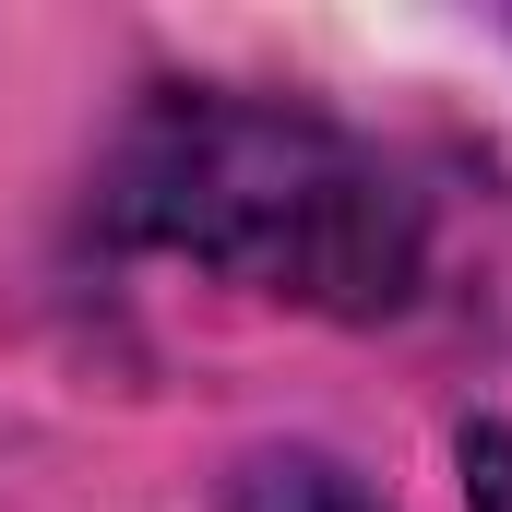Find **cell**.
<instances>
[{
    "instance_id": "obj_2",
    "label": "cell",
    "mask_w": 512,
    "mask_h": 512,
    "mask_svg": "<svg viewBox=\"0 0 512 512\" xmlns=\"http://www.w3.org/2000/svg\"><path fill=\"white\" fill-rule=\"evenodd\" d=\"M227 512H393V501L322 441H262L227 465Z\"/></svg>"
},
{
    "instance_id": "obj_1",
    "label": "cell",
    "mask_w": 512,
    "mask_h": 512,
    "mask_svg": "<svg viewBox=\"0 0 512 512\" xmlns=\"http://www.w3.org/2000/svg\"><path fill=\"white\" fill-rule=\"evenodd\" d=\"M96 227L120 251H167L215 286H251L322 322H393L429 286V203L370 131L167 84L96 155Z\"/></svg>"
},
{
    "instance_id": "obj_3",
    "label": "cell",
    "mask_w": 512,
    "mask_h": 512,
    "mask_svg": "<svg viewBox=\"0 0 512 512\" xmlns=\"http://www.w3.org/2000/svg\"><path fill=\"white\" fill-rule=\"evenodd\" d=\"M453 477H465V512H512V417L453 429Z\"/></svg>"
}]
</instances>
